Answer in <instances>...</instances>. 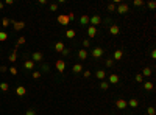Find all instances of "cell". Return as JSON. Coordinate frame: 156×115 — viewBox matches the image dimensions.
Returning <instances> with one entry per match:
<instances>
[{
    "label": "cell",
    "instance_id": "1",
    "mask_svg": "<svg viewBox=\"0 0 156 115\" xmlns=\"http://www.w3.org/2000/svg\"><path fill=\"white\" fill-rule=\"evenodd\" d=\"M56 20H58V23H59V25H64V27L70 23V19H69L67 14H59V16L56 17Z\"/></svg>",
    "mask_w": 156,
    "mask_h": 115
},
{
    "label": "cell",
    "instance_id": "2",
    "mask_svg": "<svg viewBox=\"0 0 156 115\" xmlns=\"http://www.w3.org/2000/svg\"><path fill=\"white\" fill-rule=\"evenodd\" d=\"M116 11H117L119 14H126V13L130 11V6H128L126 3H120V5L116 6Z\"/></svg>",
    "mask_w": 156,
    "mask_h": 115
},
{
    "label": "cell",
    "instance_id": "3",
    "mask_svg": "<svg viewBox=\"0 0 156 115\" xmlns=\"http://www.w3.org/2000/svg\"><path fill=\"white\" fill-rule=\"evenodd\" d=\"M42 59H44V54L41 53V51H33V54H31V61L37 64V62H42Z\"/></svg>",
    "mask_w": 156,
    "mask_h": 115
},
{
    "label": "cell",
    "instance_id": "4",
    "mask_svg": "<svg viewBox=\"0 0 156 115\" xmlns=\"http://www.w3.org/2000/svg\"><path fill=\"white\" fill-rule=\"evenodd\" d=\"M116 107H117L119 111H125V109L128 107V104H126V99H122V98L116 99Z\"/></svg>",
    "mask_w": 156,
    "mask_h": 115
},
{
    "label": "cell",
    "instance_id": "5",
    "mask_svg": "<svg viewBox=\"0 0 156 115\" xmlns=\"http://www.w3.org/2000/svg\"><path fill=\"white\" fill-rule=\"evenodd\" d=\"M102 23V17L100 16H92V17H89V25H92V27H97V25H100Z\"/></svg>",
    "mask_w": 156,
    "mask_h": 115
},
{
    "label": "cell",
    "instance_id": "6",
    "mask_svg": "<svg viewBox=\"0 0 156 115\" xmlns=\"http://www.w3.org/2000/svg\"><path fill=\"white\" fill-rule=\"evenodd\" d=\"M103 51H105V50L102 48V47H95V48L92 50V53H91V54H92V58L98 59V58H102V56H103Z\"/></svg>",
    "mask_w": 156,
    "mask_h": 115
},
{
    "label": "cell",
    "instance_id": "7",
    "mask_svg": "<svg viewBox=\"0 0 156 115\" xmlns=\"http://www.w3.org/2000/svg\"><path fill=\"white\" fill-rule=\"evenodd\" d=\"M55 67H56V70H58L59 73H63V72H64V68H66V62H64L63 59H58V61L55 62Z\"/></svg>",
    "mask_w": 156,
    "mask_h": 115
},
{
    "label": "cell",
    "instance_id": "8",
    "mask_svg": "<svg viewBox=\"0 0 156 115\" xmlns=\"http://www.w3.org/2000/svg\"><path fill=\"white\" fill-rule=\"evenodd\" d=\"M95 36H97V27L89 25V27H87V37L92 39V37H95Z\"/></svg>",
    "mask_w": 156,
    "mask_h": 115
},
{
    "label": "cell",
    "instance_id": "9",
    "mask_svg": "<svg viewBox=\"0 0 156 115\" xmlns=\"http://www.w3.org/2000/svg\"><path fill=\"white\" fill-rule=\"evenodd\" d=\"M120 33V27L119 25H109V34L111 36H117Z\"/></svg>",
    "mask_w": 156,
    "mask_h": 115
},
{
    "label": "cell",
    "instance_id": "10",
    "mask_svg": "<svg viewBox=\"0 0 156 115\" xmlns=\"http://www.w3.org/2000/svg\"><path fill=\"white\" fill-rule=\"evenodd\" d=\"M119 81H120V76L119 75H109L108 76V82L109 84H119Z\"/></svg>",
    "mask_w": 156,
    "mask_h": 115
},
{
    "label": "cell",
    "instance_id": "11",
    "mask_svg": "<svg viewBox=\"0 0 156 115\" xmlns=\"http://www.w3.org/2000/svg\"><path fill=\"white\" fill-rule=\"evenodd\" d=\"M122 58H123V50H114V58H112V61L116 62V61H120Z\"/></svg>",
    "mask_w": 156,
    "mask_h": 115
},
{
    "label": "cell",
    "instance_id": "12",
    "mask_svg": "<svg viewBox=\"0 0 156 115\" xmlns=\"http://www.w3.org/2000/svg\"><path fill=\"white\" fill-rule=\"evenodd\" d=\"M78 59L80 61H86V58H87V50H84V48H81V50H78Z\"/></svg>",
    "mask_w": 156,
    "mask_h": 115
},
{
    "label": "cell",
    "instance_id": "13",
    "mask_svg": "<svg viewBox=\"0 0 156 115\" xmlns=\"http://www.w3.org/2000/svg\"><path fill=\"white\" fill-rule=\"evenodd\" d=\"M13 25H14V30L16 31H20V30L25 28V22H16V20H13Z\"/></svg>",
    "mask_w": 156,
    "mask_h": 115
},
{
    "label": "cell",
    "instance_id": "14",
    "mask_svg": "<svg viewBox=\"0 0 156 115\" xmlns=\"http://www.w3.org/2000/svg\"><path fill=\"white\" fill-rule=\"evenodd\" d=\"M16 93H17L19 97H23V95L27 93V89H25L23 86H17V87H16Z\"/></svg>",
    "mask_w": 156,
    "mask_h": 115
},
{
    "label": "cell",
    "instance_id": "15",
    "mask_svg": "<svg viewBox=\"0 0 156 115\" xmlns=\"http://www.w3.org/2000/svg\"><path fill=\"white\" fill-rule=\"evenodd\" d=\"M72 72H73V73H81V72H83V64L78 62V64L72 66Z\"/></svg>",
    "mask_w": 156,
    "mask_h": 115
},
{
    "label": "cell",
    "instance_id": "16",
    "mask_svg": "<svg viewBox=\"0 0 156 115\" xmlns=\"http://www.w3.org/2000/svg\"><path fill=\"white\" fill-rule=\"evenodd\" d=\"M95 76H97V79H100V81H105V78H106V72H105V70H97Z\"/></svg>",
    "mask_w": 156,
    "mask_h": 115
},
{
    "label": "cell",
    "instance_id": "17",
    "mask_svg": "<svg viewBox=\"0 0 156 115\" xmlns=\"http://www.w3.org/2000/svg\"><path fill=\"white\" fill-rule=\"evenodd\" d=\"M152 73H153V70H152L150 67H145V68L142 70V73H140V75H142V76H145V78H148V76H152Z\"/></svg>",
    "mask_w": 156,
    "mask_h": 115
},
{
    "label": "cell",
    "instance_id": "18",
    "mask_svg": "<svg viewBox=\"0 0 156 115\" xmlns=\"http://www.w3.org/2000/svg\"><path fill=\"white\" fill-rule=\"evenodd\" d=\"M126 104H128L130 107H133V109H134V107H138V106H139V101L136 98H133V99H128V101H126Z\"/></svg>",
    "mask_w": 156,
    "mask_h": 115
},
{
    "label": "cell",
    "instance_id": "19",
    "mask_svg": "<svg viewBox=\"0 0 156 115\" xmlns=\"http://www.w3.org/2000/svg\"><path fill=\"white\" fill-rule=\"evenodd\" d=\"M10 23H13L11 19H8V17H3V19H2V27H3V28H8Z\"/></svg>",
    "mask_w": 156,
    "mask_h": 115
},
{
    "label": "cell",
    "instance_id": "20",
    "mask_svg": "<svg viewBox=\"0 0 156 115\" xmlns=\"http://www.w3.org/2000/svg\"><path fill=\"white\" fill-rule=\"evenodd\" d=\"M64 48H66V47H64V44H63L61 41L55 44V51H58V53H61V51H63V50H64Z\"/></svg>",
    "mask_w": 156,
    "mask_h": 115
},
{
    "label": "cell",
    "instance_id": "21",
    "mask_svg": "<svg viewBox=\"0 0 156 115\" xmlns=\"http://www.w3.org/2000/svg\"><path fill=\"white\" fill-rule=\"evenodd\" d=\"M23 67H25L27 70H33V68H35V62H33L31 59H30V61H25V62H23Z\"/></svg>",
    "mask_w": 156,
    "mask_h": 115
},
{
    "label": "cell",
    "instance_id": "22",
    "mask_svg": "<svg viewBox=\"0 0 156 115\" xmlns=\"http://www.w3.org/2000/svg\"><path fill=\"white\" fill-rule=\"evenodd\" d=\"M80 23H81V25H87V27H89V16L83 14V16L80 17Z\"/></svg>",
    "mask_w": 156,
    "mask_h": 115
},
{
    "label": "cell",
    "instance_id": "23",
    "mask_svg": "<svg viewBox=\"0 0 156 115\" xmlns=\"http://www.w3.org/2000/svg\"><path fill=\"white\" fill-rule=\"evenodd\" d=\"M17 59V50H13V53L10 54V62H16Z\"/></svg>",
    "mask_w": 156,
    "mask_h": 115
},
{
    "label": "cell",
    "instance_id": "24",
    "mask_svg": "<svg viewBox=\"0 0 156 115\" xmlns=\"http://www.w3.org/2000/svg\"><path fill=\"white\" fill-rule=\"evenodd\" d=\"M0 90H2V92H8V90H10V84H8V82H2V84H0Z\"/></svg>",
    "mask_w": 156,
    "mask_h": 115
},
{
    "label": "cell",
    "instance_id": "25",
    "mask_svg": "<svg viewBox=\"0 0 156 115\" xmlns=\"http://www.w3.org/2000/svg\"><path fill=\"white\" fill-rule=\"evenodd\" d=\"M100 89H102V90H108V89H109V82L106 81V79L100 82Z\"/></svg>",
    "mask_w": 156,
    "mask_h": 115
},
{
    "label": "cell",
    "instance_id": "26",
    "mask_svg": "<svg viewBox=\"0 0 156 115\" xmlns=\"http://www.w3.org/2000/svg\"><path fill=\"white\" fill-rule=\"evenodd\" d=\"M66 36H67L69 39H73V37L77 36V33H75V30H67V31H66Z\"/></svg>",
    "mask_w": 156,
    "mask_h": 115
},
{
    "label": "cell",
    "instance_id": "27",
    "mask_svg": "<svg viewBox=\"0 0 156 115\" xmlns=\"http://www.w3.org/2000/svg\"><path fill=\"white\" fill-rule=\"evenodd\" d=\"M144 89H145V90H148V92H150V90H153V82L147 81L145 84H144Z\"/></svg>",
    "mask_w": 156,
    "mask_h": 115
},
{
    "label": "cell",
    "instance_id": "28",
    "mask_svg": "<svg viewBox=\"0 0 156 115\" xmlns=\"http://www.w3.org/2000/svg\"><path fill=\"white\" fill-rule=\"evenodd\" d=\"M8 37H10V36H8V33H5V31H0V42H5Z\"/></svg>",
    "mask_w": 156,
    "mask_h": 115
},
{
    "label": "cell",
    "instance_id": "29",
    "mask_svg": "<svg viewBox=\"0 0 156 115\" xmlns=\"http://www.w3.org/2000/svg\"><path fill=\"white\" fill-rule=\"evenodd\" d=\"M105 66L108 67V68H109V67H112V66H114V61H112V58H108V59L105 61Z\"/></svg>",
    "mask_w": 156,
    "mask_h": 115
},
{
    "label": "cell",
    "instance_id": "30",
    "mask_svg": "<svg viewBox=\"0 0 156 115\" xmlns=\"http://www.w3.org/2000/svg\"><path fill=\"white\" fill-rule=\"evenodd\" d=\"M31 76H33V79H39V78H41V76H42V73H41V72H37V70H36V72H33V73H31Z\"/></svg>",
    "mask_w": 156,
    "mask_h": 115
},
{
    "label": "cell",
    "instance_id": "31",
    "mask_svg": "<svg viewBox=\"0 0 156 115\" xmlns=\"http://www.w3.org/2000/svg\"><path fill=\"white\" fill-rule=\"evenodd\" d=\"M25 41H27V39H25L23 36H22V37H19V39H17V45H16V48H17L19 45H23V44H25Z\"/></svg>",
    "mask_w": 156,
    "mask_h": 115
},
{
    "label": "cell",
    "instance_id": "32",
    "mask_svg": "<svg viewBox=\"0 0 156 115\" xmlns=\"http://www.w3.org/2000/svg\"><path fill=\"white\" fill-rule=\"evenodd\" d=\"M89 47H91V41H89V39H84V41H83V48L86 50V48H89Z\"/></svg>",
    "mask_w": 156,
    "mask_h": 115
},
{
    "label": "cell",
    "instance_id": "33",
    "mask_svg": "<svg viewBox=\"0 0 156 115\" xmlns=\"http://www.w3.org/2000/svg\"><path fill=\"white\" fill-rule=\"evenodd\" d=\"M133 3H134V6H144V5H145V2H144V0H134Z\"/></svg>",
    "mask_w": 156,
    "mask_h": 115
},
{
    "label": "cell",
    "instance_id": "34",
    "mask_svg": "<svg viewBox=\"0 0 156 115\" xmlns=\"http://www.w3.org/2000/svg\"><path fill=\"white\" fill-rule=\"evenodd\" d=\"M108 11H109V13H114V11H116V5H114V3H109V5H108Z\"/></svg>",
    "mask_w": 156,
    "mask_h": 115
},
{
    "label": "cell",
    "instance_id": "35",
    "mask_svg": "<svg viewBox=\"0 0 156 115\" xmlns=\"http://www.w3.org/2000/svg\"><path fill=\"white\" fill-rule=\"evenodd\" d=\"M147 6H148L150 9H155V8H156V2H148V3H147Z\"/></svg>",
    "mask_w": 156,
    "mask_h": 115
},
{
    "label": "cell",
    "instance_id": "36",
    "mask_svg": "<svg viewBox=\"0 0 156 115\" xmlns=\"http://www.w3.org/2000/svg\"><path fill=\"white\" fill-rule=\"evenodd\" d=\"M147 114H148V115H155V107H153V106H150V107L147 109Z\"/></svg>",
    "mask_w": 156,
    "mask_h": 115
},
{
    "label": "cell",
    "instance_id": "37",
    "mask_svg": "<svg viewBox=\"0 0 156 115\" xmlns=\"http://www.w3.org/2000/svg\"><path fill=\"white\" fill-rule=\"evenodd\" d=\"M61 54H63V56H69L70 54V48H64L63 51H61Z\"/></svg>",
    "mask_w": 156,
    "mask_h": 115
},
{
    "label": "cell",
    "instance_id": "38",
    "mask_svg": "<svg viewBox=\"0 0 156 115\" xmlns=\"http://www.w3.org/2000/svg\"><path fill=\"white\" fill-rule=\"evenodd\" d=\"M50 11H58V3H52L50 5Z\"/></svg>",
    "mask_w": 156,
    "mask_h": 115
},
{
    "label": "cell",
    "instance_id": "39",
    "mask_svg": "<svg viewBox=\"0 0 156 115\" xmlns=\"http://www.w3.org/2000/svg\"><path fill=\"white\" fill-rule=\"evenodd\" d=\"M10 73L11 75H17V68L16 67H10Z\"/></svg>",
    "mask_w": 156,
    "mask_h": 115
},
{
    "label": "cell",
    "instance_id": "40",
    "mask_svg": "<svg viewBox=\"0 0 156 115\" xmlns=\"http://www.w3.org/2000/svg\"><path fill=\"white\" fill-rule=\"evenodd\" d=\"M142 81H144V76H142L140 73H139V75H136V82H142Z\"/></svg>",
    "mask_w": 156,
    "mask_h": 115
},
{
    "label": "cell",
    "instance_id": "41",
    "mask_svg": "<svg viewBox=\"0 0 156 115\" xmlns=\"http://www.w3.org/2000/svg\"><path fill=\"white\" fill-rule=\"evenodd\" d=\"M25 115H36L35 109H28V111H27V112H25Z\"/></svg>",
    "mask_w": 156,
    "mask_h": 115
},
{
    "label": "cell",
    "instance_id": "42",
    "mask_svg": "<svg viewBox=\"0 0 156 115\" xmlns=\"http://www.w3.org/2000/svg\"><path fill=\"white\" fill-rule=\"evenodd\" d=\"M49 70H50V67L47 64H42V72H49Z\"/></svg>",
    "mask_w": 156,
    "mask_h": 115
},
{
    "label": "cell",
    "instance_id": "43",
    "mask_svg": "<svg viewBox=\"0 0 156 115\" xmlns=\"http://www.w3.org/2000/svg\"><path fill=\"white\" fill-rule=\"evenodd\" d=\"M0 72H2V73L8 72V67H6V66H2V67H0Z\"/></svg>",
    "mask_w": 156,
    "mask_h": 115
},
{
    "label": "cell",
    "instance_id": "44",
    "mask_svg": "<svg viewBox=\"0 0 156 115\" xmlns=\"http://www.w3.org/2000/svg\"><path fill=\"white\" fill-rule=\"evenodd\" d=\"M83 75H84V78H89V76H91V72H89V70H84Z\"/></svg>",
    "mask_w": 156,
    "mask_h": 115
},
{
    "label": "cell",
    "instance_id": "45",
    "mask_svg": "<svg viewBox=\"0 0 156 115\" xmlns=\"http://www.w3.org/2000/svg\"><path fill=\"white\" fill-rule=\"evenodd\" d=\"M13 3H14V0H5V5H8V6L13 5Z\"/></svg>",
    "mask_w": 156,
    "mask_h": 115
},
{
    "label": "cell",
    "instance_id": "46",
    "mask_svg": "<svg viewBox=\"0 0 156 115\" xmlns=\"http://www.w3.org/2000/svg\"><path fill=\"white\" fill-rule=\"evenodd\" d=\"M67 16H69L70 22H72V20H73V19H75V14H73V13H69V14H67Z\"/></svg>",
    "mask_w": 156,
    "mask_h": 115
},
{
    "label": "cell",
    "instance_id": "47",
    "mask_svg": "<svg viewBox=\"0 0 156 115\" xmlns=\"http://www.w3.org/2000/svg\"><path fill=\"white\" fill-rule=\"evenodd\" d=\"M150 56H152V59H155V58H156V51H155V50H152V53H150Z\"/></svg>",
    "mask_w": 156,
    "mask_h": 115
},
{
    "label": "cell",
    "instance_id": "48",
    "mask_svg": "<svg viewBox=\"0 0 156 115\" xmlns=\"http://www.w3.org/2000/svg\"><path fill=\"white\" fill-rule=\"evenodd\" d=\"M3 6H5V3H3V2H0V9H2Z\"/></svg>",
    "mask_w": 156,
    "mask_h": 115
}]
</instances>
